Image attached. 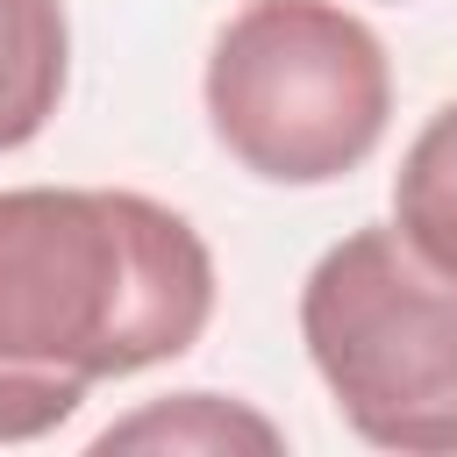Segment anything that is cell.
<instances>
[{
    "label": "cell",
    "instance_id": "cell-6",
    "mask_svg": "<svg viewBox=\"0 0 457 457\" xmlns=\"http://www.w3.org/2000/svg\"><path fill=\"white\" fill-rule=\"evenodd\" d=\"M136 443H157V450H278V428L250 407H228L221 393H179V400H157L143 407L136 421H114L100 436V450H136Z\"/></svg>",
    "mask_w": 457,
    "mask_h": 457
},
{
    "label": "cell",
    "instance_id": "cell-4",
    "mask_svg": "<svg viewBox=\"0 0 457 457\" xmlns=\"http://www.w3.org/2000/svg\"><path fill=\"white\" fill-rule=\"evenodd\" d=\"M71 21L64 0H0V157L36 143L64 100Z\"/></svg>",
    "mask_w": 457,
    "mask_h": 457
},
{
    "label": "cell",
    "instance_id": "cell-2",
    "mask_svg": "<svg viewBox=\"0 0 457 457\" xmlns=\"http://www.w3.org/2000/svg\"><path fill=\"white\" fill-rule=\"evenodd\" d=\"M207 129L271 186L357 171L393 114L386 43L336 0H243L207 50Z\"/></svg>",
    "mask_w": 457,
    "mask_h": 457
},
{
    "label": "cell",
    "instance_id": "cell-3",
    "mask_svg": "<svg viewBox=\"0 0 457 457\" xmlns=\"http://www.w3.org/2000/svg\"><path fill=\"white\" fill-rule=\"evenodd\" d=\"M300 343L343 421L400 457L457 450V278L428 271L400 228H357L300 286Z\"/></svg>",
    "mask_w": 457,
    "mask_h": 457
},
{
    "label": "cell",
    "instance_id": "cell-1",
    "mask_svg": "<svg viewBox=\"0 0 457 457\" xmlns=\"http://www.w3.org/2000/svg\"><path fill=\"white\" fill-rule=\"evenodd\" d=\"M214 314L200 228L114 186L0 193V443H36L100 378L186 357Z\"/></svg>",
    "mask_w": 457,
    "mask_h": 457
},
{
    "label": "cell",
    "instance_id": "cell-5",
    "mask_svg": "<svg viewBox=\"0 0 457 457\" xmlns=\"http://www.w3.org/2000/svg\"><path fill=\"white\" fill-rule=\"evenodd\" d=\"M393 228L428 271L457 278V100H443L407 143L393 171Z\"/></svg>",
    "mask_w": 457,
    "mask_h": 457
}]
</instances>
